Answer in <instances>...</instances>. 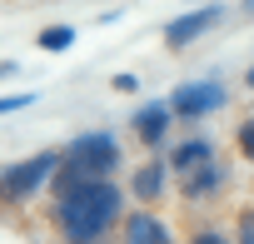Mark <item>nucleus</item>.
<instances>
[{"label":"nucleus","instance_id":"f257e3e1","mask_svg":"<svg viewBox=\"0 0 254 244\" xmlns=\"http://www.w3.org/2000/svg\"><path fill=\"white\" fill-rule=\"evenodd\" d=\"M55 229L60 239L70 244H95V239H110V229H120L125 219V189L105 175V180H90L70 194H55Z\"/></svg>","mask_w":254,"mask_h":244},{"label":"nucleus","instance_id":"f03ea898","mask_svg":"<svg viewBox=\"0 0 254 244\" xmlns=\"http://www.w3.org/2000/svg\"><path fill=\"white\" fill-rule=\"evenodd\" d=\"M115 165H120V140L110 130H90V135L70 140V150H60V165H55V175H50L45 189L50 194H70V189H80L90 180L115 175Z\"/></svg>","mask_w":254,"mask_h":244},{"label":"nucleus","instance_id":"7ed1b4c3","mask_svg":"<svg viewBox=\"0 0 254 244\" xmlns=\"http://www.w3.org/2000/svg\"><path fill=\"white\" fill-rule=\"evenodd\" d=\"M55 165H60V150H40L35 160H15L5 175H0V204H5V209L30 204V199H35V194L50 184Z\"/></svg>","mask_w":254,"mask_h":244},{"label":"nucleus","instance_id":"20e7f679","mask_svg":"<svg viewBox=\"0 0 254 244\" xmlns=\"http://www.w3.org/2000/svg\"><path fill=\"white\" fill-rule=\"evenodd\" d=\"M224 100H229V90H224L219 80H190V85H180V90L170 95V110H175L180 120H199V115L224 110Z\"/></svg>","mask_w":254,"mask_h":244},{"label":"nucleus","instance_id":"39448f33","mask_svg":"<svg viewBox=\"0 0 254 244\" xmlns=\"http://www.w3.org/2000/svg\"><path fill=\"white\" fill-rule=\"evenodd\" d=\"M224 180H229V175H224V165H219V160H204L199 170L180 175V184H185L180 194H185V204H209V199L224 189Z\"/></svg>","mask_w":254,"mask_h":244},{"label":"nucleus","instance_id":"423d86ee","mask_svg":"<svg viewBox=\"0 0 254 244\" xmlns=\"http://www.w3.org/2000/svg\"><path fill=\"white\" fill-rule=\"evenodd\" d=\"M219 15H224L219 5H199L194 15H180V20H170V25H165V45H170V50H185V45H190V40H199L209 25H219Z\"/></svg>","mask_w":254,"mask_h":244},{"label":"nucleus","instance_id":"0eeeda50","mask_svg":"<svg viewBox=\"0 0 254 244\" xmlns=\"http://www.w3.org/2000/svg\"><path fill=\"white\" fill-rule=\"evenodd\" d=\"M170 120H175L170 100H165V105H145V110H135V140H140L145 150H160L165 135H170Z\"/></svg>","mask_w":254,"mask_h":244},{"label":"nucleus","instance_id":"6e6552de","mask_svg":"<svg viewBox=\"0 0 254 244\" xmlns=\"http://www.w3.org/2000/svg\"><path fill=\"white\" fill-rule=\"evenodd\" d=\"M120 234L130 239V244H165V239H170V224H165L160 214L140 209V214H125V219H120Z\"/></svg>","mask_w":254,"mask_h":244},{"label":"nucleus","instance_id":"1a4fd4ad","mask_svg":"<svg viewBox=\"0 0 254 244\" xmlns=\"http://www.w3.org/2000/svg\"><path fill=\"white\" fill-rule=\"evenodd\" d=\"M204 160H214V145H209L204 135H190V140H180V145L170 150V175H190V170H199Z\"/></svg>","mask_w":254,"mask_h":244},{"label":"nucleus","instance_id":"9d476101","mask_svg":"<svg viewBox=\"0 0 254 244\" xmlns=\"http://www.w3.org/2000/svg\"><path fill=\"white\" fill-rule=\"evenodd\" d=\"M165 180H170V160H150V165H140V170H135L130 194H135V199H145V204H155V199L165 194Z\"/></svg>","mask_w":254,"mask_h":244},{"label":"nucleus","instance_id":"9b49d317","mask_svg":"<svg viewBox=\"0 0 254 244\" xmlns=\"http://www.w3.org/2000/svg\"><path fill=\"white\" fill-rule=\"evenodd\" d=\"M70 45H75V30H70V25H50V30H40V50L60 55V50H70Z\"/></svg>","mask_w":254,"mask_h":244},{"label":"nucleus","instance_id":"f8f14e48","mask_svg":"<svg viewBox=\"0 0 254 244\" xmlns=\"http://www.w3.org/2000/svg\"><path fill=\"white\" fill-rule=\"evenodd\" d=\"M234 145H239V155H244V160H254V115H249V120H239Z\"/></svg>","mask_w":254,"mask_h":244},{"label":"nucleus","instance_id":"ddd939ff","mask_svg":"<svg viewBox=\"0 0 254 244\" xmlns=\"http://www.w3.org/2000/svg\"><path fill=\"white\" fill-rule=\"evenodd\" d=\"M35 95H0V115H10V110H25Z\"/></svg>","mask_w":254,"mask_h":244},{"label":"nucleus","instance_id":"4468645a","mask_svg":"<svg viewBox=\"0 0 254 244\" xmlns=\"http://www.w3.org/2000/svg\"><path fill=\"white\" fill-rule=\"evenodd\" d=\"M239 239H244V244H254V209H244V214H239Z\"/></svg>","mask_w":254,"mask_h":244},{"label":"nucleus","instance_id":"2eb2a0df","mask_svg":"<svg viewBox=\"0 0 254 244\" xmlns=\"http://www.w3.org/2000/svg\"><path fill=\"white\" fill-rule=\"evenodd\" d=\"M190 239H194V244H224L219 229H199V234H190Z\"/></svg>","mask_w":254,"mask_h":244},{"label":"nucleus","instance_id":"dca6fc26","mask_svg":"<svg viewBox=\"0 0 254 244\" xmlns=\"http://www.w3.org/2000/svg\"><path fill=\"white\" fill-rule=\"evenodd\" d=\"M10 75H15V65H10V60H0V80H10Z\"/></svg>","mask_w":254,"mask_h":244},{"label":"nucleus","instance_id":"f3484780","mask_svg":"<svg viewBox=\"0 0 254 244\" xmlns=\"http://www.w3.org/2000/svg\"><path fill=\"white\" fill-rule=\"evenodd\" d=\"M244 80H249V90H254V65H249V75H244Z\"/></svg>","mask_w":254,"mask_h":244},{"label":"nucleus","instance_id":"a211bd4d","mask_svg":"<svg viewBox=\"0 0 254 244\" xmlns=\"http://www.w3.org/2000/svg\"><path fill=\"white\" fill-rule=\"evenodd\" d=\"M249 10H254V0H249Z\"/></svg>","mask_w":254,"mask_h":244}]
</instances>
